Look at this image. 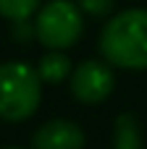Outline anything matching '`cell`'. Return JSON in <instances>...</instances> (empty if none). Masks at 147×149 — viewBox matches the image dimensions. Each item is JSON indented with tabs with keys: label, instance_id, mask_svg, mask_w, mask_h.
Returning a JSON list of instances; mask_svg holds the SVG:
<instances>
[{
	"label": "cell",
	"instance_id": "obj_1",
	"mask_svg": "<svg viewBox=\"0 0 147 149\" xmlns=\"http://www.w3.org/2000/svg\"><path fill=\"white\" fill-rule=\"evenodd\" d=\"M100 52L110 65L139 71L147 68V10L129 8L116 13L103 34H100Z\"/></svg>",
	"mask_w": 147,
	"mask_h": 149
},
{
	"label": "cell",
	"instance_id": "obj_2",
	"mask_svg": "<svg viewBox=\"0 0 147 149\" xmlns=\"http://www.w3.org/2000/svg\"><path fill=\"white\" fill-rule=\"evenodd\" d=\"M42 100V79L26 63L0 65V118L18 123L37 113Z\"/></svg>",
	"mask_w": 147,
	"mask_h": 149
},
{
	"label": "cell",
	"instance_id": "obj_3",
	"mask_svg": "<svg viewBox=\"0 0 147 149\" xmlns=\"http://www.w3.org/2000/svg\"><path fill=\"white\" fill-rule=\"evenodd\" d=\"M34 34L47 50H66L76 45L82 37V8L68 0L47 3L37 16Z\"/></svg>",
	"mask_w": 147,
	"mask_h": 149
},
{
	"label": "cell",
	"instance_id": "obj_4",
	"mask_svg": "<svg viewBox=\"0 0 147 149\" xmlns=\"http://www.w3.org/2000/svg\"><path fill=\"white\" fill-rule=\"evenodd\" d=\"M113 73L100 60H84L76 71H71V92L84 105H97L108 100L113 92Z\"/></svg>",
	"mask_w": 147,
	"mask_h": 149
},
{
	"label": "cell",
	"instance_id": "obj_5",
	"mask_svg": "<svg viewBox=\"0 0 147 149\" xmlns=\"http://www.w3.org/2000/svg\"><path fill=\"white\" fill-rule=\"evenodd\" d=\"M34 149H84V131L71 120H47L32 136Z\"/></svg>",
	"mask_w": 147,
	"mask_h": 149
},
{
	"label": "cell",
	"instance_id": "obj_6",
	"mask_svg": "<svg viewBox=\"0 0 147 149\" xmlns=\"http://www.w3.org/2000/svg\"><path fill=\"white\" fill-rule=\"evenodd\" d=\"M37 73H39V79L47 81V84H60V81L71 73V60H68V55H63L60 50H50V52L42 55L39 65H37Z\"/></svg>",
	"mask_w": 147,
	"mask_h": 149
},
{
	"label": "cell",
	"instance_id": "obj_7",
	"mask_svg": "<svg viewBox=\"0 0 147 149\" xmlns=\"http://www.w3.org/2000/svg\"><path fill=\"white\" fill-rule=\"evenodd\" d=\"M113 149H142V134L137 120L129 113H121L116 118V136H113Z\"/></svg>",
	"mask_w": 147,
	"mask_h": 149
},
{
	"label": "cell",
	"instance_id": "obj_8",
	"mask_svg": "<svg viewBox=\"0 0 147 149\" xmlns=\"http://www.w3.org/2000/svg\"><path fill=\"white\" fill-rule=\"evenodd\" d=\"M39 8V0H0V16L11 21H26Z\"/></svg>",
	"mask_w": 147,
	"mask_h": 149
},
{
	"label": "cell",
	"instance_id": "obj_9",
	"mask_svg": "<svg viewBox=\"0 0 147 149\" xmlns=\"http://www.w3.org/2000/svg\"><path fill=\"white\" fill-rule=\"evenodd\" d=\"M113 3L116 0H79V8L89 16H105V13H110Z\"/></svg>",
	"mask_w": 147,
	"mask_h": 149
},
{
	"label": "cell",
	"instance_id": "obj_10",
	"mask_svg": "<svg viewBox=\"0 0 147 149\" xmlns=\"http://www.w3.org/2000/svg\"><path fill=\"white\" fill-rule=\"evenodd\" d=\"M11 149H16V147H11Z\"/></svg>",
	"mask_w": 147,
	"mask_h": 149
}]
</instances>
